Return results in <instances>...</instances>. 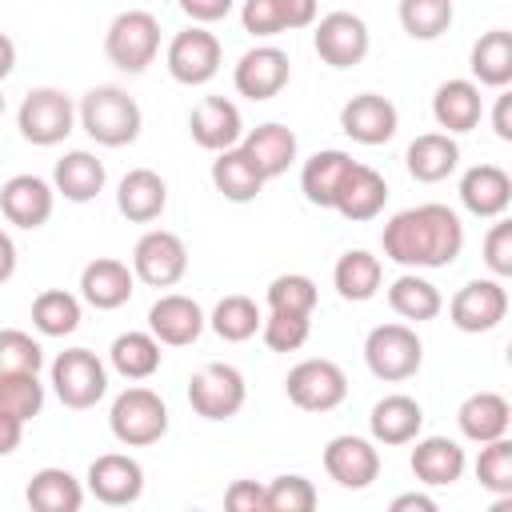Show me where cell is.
Returning a JSON list of instances; mask_svg holds the SVG:
<instances>
[{
  "instance_id": "cell-1",
  "label": "cell",
  "mask_w": 512,
  "mask_h": 512,
  "mask_svg": "<svg viewBox=\"0 0 512 512\" xmlns=\"http://www.w3.org/2000/svg\"><path fill=\"white\" fill-rule=\"evenodd\" d=\"M380 244L400 268H448L464 252V224L448 204H416L384 224Z\"/></svg>"
},
{
  "instance_id": "cell-2",
  "label": "cell",
  "mask_w": 512,
  "mask_h": 512,
  "mask_svg": "<svg viewBox=\"0 0 512 512\" xmlns=\"http://www.w3.org/2000/svg\"><path fill=\"white\" fill-rule=\"evenodd\" d=\"M76 120L80 128L100 144V148H124L140 136L144 128V116H140V104L116 88V84H96L80 96L76 104Z\"/></svg>"
},
{
  "instance_id": "cell-3",
  "label": "cell",
  "mask_w": 512,
  "mask_h": 512,
  "mask_svg": "<svg viewBox=\"0 0 512 512\" xmlns=\"http://www.w3.org/2000/svg\"><path fill=\"white\" fill-rule=\"evenodd\" d=\"M108 428L124 448H148L160 444L168 432V404L160 392L132 384L124 388L108 408Z\"/></svg>"
},
{
  "instance_id": "cell-4",
  "label": "cell",
  "mask_w": 512,
  "mask_h": 512,
  "mask_svg": "<svg viewBox=\"0 0 512 512\" xmlns=\"http://www.w3.org/2000/svg\"><path fill=\"white\" fill-rule=\"evenodd\" d=\"M104 56H108L112 68H120L128 76H140L160 56V20L144 8L120 12L104 32Z\"/></svg>"
},
{
  "instance_id": "cell-5",
  "label": "cell",
  "mask_w": 512,
  "mask_h": 512,
  "mask_svg": "<svg viewBox=\"0 0 512 512\" xmlns=\"http://www.w3.org/2000/svg\"><path fill=\"white\" fill-rule=\"evenodd\" d=\"M364 364L376 380L400 384L412 380L424 364V344L412 324H376L364 336Z\"/></svg>"
},
{
  "instance_id": "cell-6",
  "label": "cell",
  "mask_w": 512,
  "mask_h": 512,
  "mask_svg": "<svg viewBox=\"0 0 512 512\" xmlns=\"http://www.w3.org/2000/svg\"><path fill=\"white\" fill-rule=\"evenodd\" d=\"M16 128L28 144L36 148H56L60 140H68V132L76 128V104L68 92L44 84V88H32L20 108H16Z\"/></svg>"
},
{
  "instance_id": "cell-7",
  "label": "cell",
  "mask_w": 512,
  "mask_h": 512,
  "mask_svg": "<svg viewBox=\"0 0 512 512\" xmlns=\"http://www.w3.org/2000/svg\"><path fill=\"white\" fill-rule=\"evenodd\" d=\"M52 392L64 408H96L108 392V368L92 348H64L52 360Z\"/></svg>"
},
{
  "instance_id": "cell-8",
  "label": "cell",
  "mask_w": 512,
  "mask_h": 512,
  "mask_svg": "<svg viewBox=\"0 0 512 512\" xmlns=\"http://www.w3.org/2000/svg\"><path fill=\"white\" fill-rule=\"evenodd\" d=\"M284 392L304 412H332L348 396V376H344V368L336 360L312 356V360H300L296 368H288Z\"/></svg>"
},
{
  "instance_id": "cell-9",
  "label": "cell",
  "mask_w": 512,
  "mask_h": 512,
  "mask_svg": "<svg viewBox=\"0 0 512 512\" xmlns=\"http://www.w3.org/2000/svg\"><path fill=\"white\" fill-rule=\"evenodd\" d=\"M248 400L244 372L232 364H204L188 380V404L204 420H232Z\"/></svg>"
},
{
  "instance_id": "cell-10",
  "label": "cell",
  "mask_w": 512,
  "mask_h": 512,
  "mask_svg": "<svg viewBox=\"0 0 512 512\" xmlns=\"http://www.w3.org/2000/svg\"><path fill=\"white\" fill-rule=\"evenodd\" d=\"M220 40L204 28V24H192L184 32H176L168 40V52H164V64H168V76L184 88H200L208 84L216 72H220Z\"/></svg>"
},
{
  "instance_id": "cell-11",
  "label": "cell",
  "mask_w": 512,
  "mask_h": 512,
  "mask_svg": "<svg viewBox=\"0 0 512 512\" xmlns=\"http://www.w3.org/2000/svg\"><path fill=\"white\" fill-rule=\"evenodd\" d=\"M132 272L148 288H172L188 272V244L168 228H148L132 248Z\"/></svg>"
},
{
  "instance_id": "cell-12",
  "label": "cell",
  "mask_w": 512,
  "mask_h": 512,
  "mask_svg": "<svg viewBox=\"0 0 512 512\" xmlns=\"http://www.w3.org/2000/svg\"><path fill=\"white\" fill-rule=\"evenodd\" d=\"M508 316V288L504 280L496 276H480V280H468L452 300H448V320L468 332V336H480V332H492L500 328Z\"/></svg>"
},
{
  "instance_id": "cell-13",
  "label": "cell",
  "mask_w": 512,
  "mask_h": 512,
  "mask_svg": "<svg viewBox=\"0 0 512 512\" xmlns=\"http://www.w3.org/2000/svg\"><path fill=\"white\" fill-rule=\"evenodd\" d=\"M312 48L328 68H352L368 56L372 36H368V24L356 12H328V16L316 20Z\"/></svg>"
},
{
  "instance_id": "cell-14",
  "label": "cell",
  "mask_w": 512,
  "mask_h": 512,
  "mask_svg": "<svg viewBox=\"0 0 512 512\" xmlns=\"http://www.w3.org/2000/svg\"><path fill=\"white\" fill-rule=\"evenodd\" d=\"M288 80H292V60H288V52L276 48V44H256V48H248V52L236 60V68H232V84H236V92L248 96V100H272V96H280V92L288 88Z\"/></svg>"
},
{
  "instance_id": "cell-15",
  "label": "cell",
  "mask_w": 512,
  "mask_h": 512,
  "mask_svg": "<svg viewBox=\"0 0 512 512\" xmlns=\"http://www.w3.org/2000/svg\"><path fill=\"white\" fill-rule=\"evenodd\" d=\"M324 472H328V480H336L348 492L368 488L380 476V448H376V440L352 436V432L332 436L324 444Z\"/></svg>"
},
{
  "instance_id": "cell-16",
  "label": "cell",
  "mask_w": 512,
  "mask_h": 512,
  "mask_svg": "<svg viewBox=\"0 0 512 512\" xmlns=\"http://www.w3.org/2000/svg\"><path fill=\"white\" fill-rule=\"evenodd\" d=\"M88 492L108 508H128L144 496V468L128 452H104L88 464Z\"/></svg>"
},
{
  "instance_id": "cell-17",
  "label": "cell",
  "mask_w": 512,
  "mask_h": 512,
  "mask_svg": "<svg viewBox=\"0 0 512 512\" xmlns=\"http://www.w3.org/2000/svg\"><path fill=\"white\" fill-rule=\"evenodd\" d=\"M52 208H56V188L44 176L16 172L0 188V212H4V220L16 224V228H24V232L44 228L52 220Z\"/></svg>"
},
{
  "instance_id": "cell-18",
  "label": "cell",
  "mask_w": 512,
  "mask_h": 512,
  "mask_svg": "<svg viewBox=\"0 0 512 512\" xmlns=\"http://www.w3.org/2000/svg\"><path fill=\"white\" fill-rule=\"evenodd\" d=\"M340 128L348 140L364 144V148H376V144H388L400 128V112L388 96L380 92H360L352 96L344 108H340Z\"/></svg>"
},
{
  "instance_id": "cell-19",
  "label": "cell",
  "mask_w": 512,
  "mask_h": 512,
  "mask_svg": "<svg viewBox=\"0 0 512 512\" xmlns=\"http://www.w3.org/2000/svg\"><path fill=\"white\" fill-rule=\"evenodd\" d=\"M208 328V316L204 308L184 296V292H164L152 308H148V332L168 344V348H188L200 340V332Z\"/></svg>"
},
{
  "instance_id": "cell-20",
  "label": "cell",
  "mask_w": 512,
  "mask_h": 512,
  "mask_svg": "<svg viewBox=\"0 0 512 512\" xmlns=\"http://www.w3.org/2000/svg\"><path fill=\"white\" fill-rule=\"evenodd\" d=\"M132 292H136V272L116 256H96L80 272V300L92 304L96 312L124 308L132 300Z\"/></svg>"
},
{
  "instance_id": "cell-21",
  "label": "cell",
  "mask_w": 512,
  "mask_h": 512,
  "mask_svg": "<svg viewBox=\"0 0 512 512\" xmlns=\"http://www.w3.org/2000/svg\"><path fill=\"white\" fill-rule=\"evenodd\" d=\"M240 24L256 40H268L280 32H300V28L316 24V0H244Z\"/></svg>"
},
{
  "instance_id": "cell-22",
  "label": "cell",
  "mask_w": 512,
  "mask_h": 512,
  "mask_svg": "<svg viewBox=\"0 0 512 512\" xmlns=\"http://www.w3.org/2000/svg\"><path fill=\"white\" fill-rule=\"evenodd\" d=\"M188 132L204 152H224L232 144H240L244 136V116L228 96H204L192 116H188Z\"/></svg>"
},
{
  "instance_id": "cell-23",
  "label": "cell",
  "mask_w": 512,
  "mask_h": 512,
  "mask_svg": "<svg viewBox=\"0 0 512 512\" xmlns=\"http://www.w3.org/2000/svg\"><path fill=\"white\" fill-rule=\"evenodd\" d=\"M460 204L480 220L504 216L512 204V176L500 164H472L460 176Z\"/></svg>"
},
{
  "instance_id": "cell-24",
  "label": "cell",
  "mask_w": 512,
  "mask_h": 512,
  "mask_svg": "<svg viewBox=\"0 0 512 512\" xmlns=\"http://www.w3.org/2000/svg\"><path fill=\"white\" fill-rule=\"evenodd\" d=\"M384 204H388V180H384L372 164H360V160H356L352 172L344 176V184H340L332 208H336L344 220L364 224V220H376V216L384 212Z\"/></svg>"
},
{
  "instance_id": "cell-25",
  "label": "cell",
  "mask_w": 512,
  "mask_h": 512,
  "mask_svg": "<svg viewBox=\"0 0 512 512\" xmlns=\"http://www.w3.org/2000/svg\"><path fill=\"white\" fill-rule=\"evenodd\" d=\"M424 428V408L420 400L404 396V392H392L384 400L372 404V416H368V432L376 444L384 448H400V444H412Z\"/></svg>"
},
{
  "instance_id": "cell-26",
  "label": "cell",
  "mask_w": 512,
  "mask_h": 512,
  "mask_svg": "<svg viewBox=\"0 0 512 512\" xmlns=\"http://www.w3.org/2000/svg\"><path fill=\"white\" fill-rule=\"evenodd\" d=\"M484 116V96H480V84L476 80H444L432 96V120L448 132V136H460V132H472Z\"/></svg>"
},
{
  "instance_id": "cell-27",
  "label": "cell",
  "mask_w": 512,
  "mask_h": 512,
  "mask_svg": "<svg viewBox=\"0 0 512 512\" xmlns=\"http://www.w3.org/2000/svg\"><path fill=\"white\" fill-rule=\"evenodd\" d=\"M240 148L256 160V168L264 172V180H276V176H284V172L296 164L300 140H296V132H292L288 124L268 120V124L248 128V132L240 136Z\"/></svg>"
},
{
  "instance_id": "cell-28",
  "label": "cell",
  "mask_w": 512,
  "mask_h": 512,
  "mask_svg": "<svg viewBox=\"0 0 512 512\" xmlns=\"http://www.w3.org/2000/svg\"><path fill=\"white\" fill-rule=\"evenodd\" d=\"M116 208H120V216L132 220V224H152V220H160V212L168 208V184H164V176L152 172V168H132V172H124L120 184H116Z\"/></svg>"
},
{
  "instance_id": "cell-29",
  "label": "cell",
  "mask_w": 512,
  "mask_h": 512,
  "mask_svg": "<svg viewBox=\"0 0 512 512\" xmlns=\"http://www.w3.org/2000/svg\"><path fill=\"white\" fill-rule=\"evenodd\" d=\"M412 476L428 488H448L464 476L468 468V456L456 440L448 436H416V448H412Z\"/></svg>"
},
{
  "instance_id": "cell-30",
  "label": "cell",
  "mask_w": 512,
  "mask_h": 512,
  "mask_svg": "<svg viewBox=\"0 0 512 512\" xmlns=\"http://www.w3.org/2000/svg\"><path fill=\"white\" fill-rule=\"evenodd\" d=\"M404 168L420 184L448 180L460 168V144H456V136H448V132H424V136H416L408 144V152H404Z\"/></svg>"
},
{
  "instance_id": "cell-31",
  "label": "cell",
  "mask_w": 512,
  "mask_h": 512,
  "mask_svg": "<svg viewBox=\"0 0 512 512\" xmlns=\"http://www.w3.org/2000/svg\"><path fill=\"white\" fill-rule=\"evenodd\" d=\"M104 180H108L104 160H96V156L84 152V148L64 152V156L56 160V168H52V188H56V196H64L68 204H88V200H96V196L104 192Z\"/></svg>"
},
{
  "instance_id": "cell-32",
  "label": "cell",
  "mask_w": 512,
  "mask_h": 512,
  "mask_svg": "<svg viewBox=\"0 0 512 512\" xmlns=\"http://www.w3.org/2000/svg\"><path fill=\"white\" fill-rule=\"evenodd\" d=\"M212 184H216V192L228 200V204H252L260 192H264V172L256 168V160L240 148V144H232V148H224V152H216V160H212Z\"/></svg>"
},
{
  "instance_id": "cell-33",
  "label": "cell",
  "mask_w": 512,
  "mask_h": 512,
  "mask_svg": "<svg viewBox=\"0 0 512 512\" xmlns=\"http://www.w3.org/2000/svg\"><path fill=\"white\" fill-rule=\"evenodd\" d=\"M456 424H460L464 440H472V444L500 440L512 428V404L500 392H472L456 408Z\"/></svg>"
},
{
  "instance_id": "cell-34",
  "label": "cell",
  "mask_w": 512,
  "mask_h": 512,
  "mask_svg": "<svg viewBox=\"0 0 512 512\" xmlns=\"http://www.w3.org/2000/svg\"><path fill=\"white\" fill-rule=\"evenodd\" d=\"M352 164L356 160L348 152H340V148H324V152L308 156L304 168H300V192H304V200L312 208H332V200H336L344 176L352 172Z\"/></svg>"
},
{
  "instance_id": "cell-35",
  "label": "cell",
  "mask_w": 512,
  "mask_h": 512,
  "mask_svg": "<svg viewBox=\"0 0 512 512\" xmlns=\"http://www.w3.org/2000/svg\"><path fill=\"white\" fill-rule=\"evenodd\" d=\"M24 500H28L32 512H80V504H84V484H80L68 468L48 464V468L32 472V480H28V488H24Z\"/></svg>"
},
{
  "instance_id": "cell-36",
  "label": "cell",
  "mask_w": 512,
  "mask_h": 512,
  "mask_svg": "<svg viewBox=\"0 0 512 512\" xmlns=\"http://www.w3.org/2000/svg\"><path fill=\"white\" fill-rule=\"evenodd\" d=\"M332 284L340 292V300H352V304H364L380 292L384 284V264L380 256H372L368 248H348L340 252L336 268H332Z\"/></svg>"
},
{
  "instance_id": "cell-37",
  "label": "cell",
  "mask_w": 512,
  "mask_h": 512,
  "mask_svg": "<svg viewBox=\"0 0 512 512\" xmlns=\"http://www.w3.org/2000/svg\"><path fill=\"white\" fill-rule=\"evenodd\" d=\"M388 308L400 316V320H412V324H424V320H436L440 308H444V296L440 288L420 276V272H400L392 284H388Z\"/></svg>"
},
{
  "instance_id": "cell-38",
  "label": "cell",
  "mask_w": 512,
  "mask_h": 512,
  "mask_svg": "<svg viewBox=\"0 0 512 512\" xmlns=\"http://www.w3.org/2000/svg\"><path fill=\"white\" fill-rule=\"evenodd\" d=\"M468 68L472 80L484 88H508L512 84V32L508 28H492L484 32L472 52H468Z\"/></svg>"
},
{
  "instance_id": "cell-39",
  "label": "cell",
  "mask_w": 512,
  "mask_h": 512,
  "mask_svg": "<svg viewBox=\"0 0 512 512\" xmlns=\"http://www.w3.org/2000/svg\"><path fill=\"white\" fill-rule=\"evenodd\" d=\"M160 340L152 332H120L108 348V360L112 368L124 376V380H148L160 372Z\"/></svg>"
},
{
  "instance_id": "cell-40",
  "label": "cell",
  "mask_w": 512,
  "mask_h": 512,
  "mask_svg": "<svg viewBox=\"0 0 512 512\" xmlns=\"http://www.w3.org/2000/svg\"><path fill=\"white\" fill-rule=\"evenodd\" d=\"M260 320H264L260 304H256L252 296H244V292H232V296H224V300L212 308L208 328H212L224 344H244V340H252V336L260 332Z\"/></svg>"
},
{
  "instance_id": "cell-41",
  "label": "cell",
  "mask_w": 512,
  "mask_h": 512,
  "mask_svg": "<svg viewBox=\"0 0 512 512\" xmlns=\"http://www.w3.org/2000/svg\"><path fill=\"white\" fill-rule=\"evenodd\" d=\"M80 316H84V308H80V296H72V292H64V288H44L36 300H32V328L40 332V336H72L76 328H80Z\"/></svg>"
},
{
  "instance_id": "cell-42",
  "label": "cell",
  "mask_w": 512,
  "mask_h": 512,
  "mask_svg": "<svg viewBox=\"0 0 512 512\" xmlns=\"http://www.w3.org/2000/svg\"><path fill=\"white\" fill-rule=\"evenodd\" d=\"M396 16L412 40H440L452 28L456 8H452V0H400Z\"/></svg>"
},
{
  "instance_id": "cell-43",
  "label": "cell",
  "mask_w": 512,
  "mask_h": 512,
  "mask_svg": "<svg viewBox=\"0 0 512 512\" xmlns=\"http://www.w3.org/2000/svg\"><path fill=\"white\" fill-rule=\"evenodd\" d=\"M44 384H40V372H12V376H0V412L16 416V420H36L44 412Z\"/></svg>"
},
{
  "instance_id": "cell-44",
  "label": "cell",
  "mask_w": 512,
  "mask_h": 512,
  "mask_svg": "<svg viewBox=\"0 0 512 512\" xmlns=\"http://www.w3.org/2000/svg\"><path fill=\"white\" fill-rule=\"evenodd\" d=\"M264 300H268V312H300V316H312L320 292H316V280L312 276H304V272H280L268 284Z\"/></svg>"
},
{
  "instance_id": "cell-45",
  "label": "cell",
  "mask_w": 512,
  "mask_h": 512,
  "mask_svg": "<svg viewBox=\"0 0 512 512\" xmlns=\"http://www.w3.org/2000/svg\"><path fill=\"white\" fill-rule=\"evenodd\" d=\"M316 500V484L300 472H284L264 484V512H312Z\"/></svg>"
},
{
  "instance_id": "cell-46",
  "label": "cell",
  "mask_w": 512,
  "mask_h": 512,
  "mask_svg": "<svg viewBox=\"0 0 512 512\" xmlns=\"http://www.w3.org/2000/svg\"><path fill=\"white\" fill-rule=\"evenodd\" d=\"M476 480H480V488H488L492 496H512V440H508V436L480 444Z\"/></svg>"
},
{
  "instance_id": "cell-47",
  "label": "cell",
  "mask_w": 512,
  "mask_h": 512,
  "mask_svg": "<svg viewBox=\"0 0 512 512\" xmlns=\"http://www.w3.org/2000/svg\"><path fill=\"white\" fill-rule=\"evenodd\" d=\"M312 336V316H300V312H268L260 320V340L272 348V352H296L304 348Z\"/></svg>"
},
{
  "instance_id": "cell-48",
  "label": "cell",
  "mask_w": 512,
  "mask_h": 512,
  "mask_svg": "<svg viewBox=\"0 0 512 512\" xmlns=\"http://www.w3.org/2000/svg\"><path fill=\"white\" fill-rule=\"evenodd\" d=\"M40 368H44L40 340H32V332H20V328H0V376L40 372Z\"/></svg>"
},
{
  "instance_id": "cell-49",
  "label": "cell",
  "mask_w": 512,
  "mask_h": 512,
  "mask_svg": "<svg viewBox=\"0 0 512 512\" xmlns=\"http://www.w3.org/2000/svg\"><path fill=\"white\" fill-rule=\"evenodd\" d=\"M484 264L496 280L512 276V224L504 216H496V224L484 236Z\"/></svg>"
},
{
  "instance_id": "cell-50",
  "label": "cell",
  "mask_w": 512,
  "mask_h": 512,
  "mask_svg": "<svg viewBox=\"0 0 512 512\" xmlns=\"http://www.w3.org/2000/svg\"><path fill=\"white\" fill-rule=\"evenodd\" d=\"M228 512H264V484L256 480H232L224 492Z\"/></svg>"
},
{
  "instance_id": "cell-51",
  "label": "cell",
  "mask_w": 512,
  "mask_h": 512,
  "mask_svg": "<svg viewBox=\"0 0 512 512\" xmlns=\"http://www.w3.org/2000/svg\"><path fill=\"white\" fill-rule=\"evenodd\" d=\"M176 4L192 24H216V20H224L232 12L236 0H176Z\"/></svg>"
},
{
  "instance_id": "cell-52",
  "label": "cell",
  "mask_w": 512,
  "mask_h": 512,
  "mask_svg": "<svg viewBox=\"0 0 512 512\" xmlns=\"http://www.w3.org/2000/svg\"><path fill=\"white\" fill-rule=\"evenodd\" d=\"M492 132H496L504 144L512 140V92H504V88H500L496 108H492Z\"/></svg>"
},
{
  "instance_id": "cell-53",
  "label": "cell",
  "mask_w": 512,
  "mask_h": 512,
  "mask_svg": "<svg viewBox=\"0 0 512 512\" xmlns=\"http://www.w3.org/2000/svg\"><path fill=\"white\" fill-rule=\"evenodd\" d=\"M20 440H24V420L0 412V456H12L20 448Z\"/></svg>"
},
{
  "instance_id": "cell-54",
  "label": "cell",
  "mask_w": 512,
  "mask_h": 512,
  "mask_svg": "<svg viewBox=\"0 0 512 512\" xmlns=\"http://www.w3.org/2000/svg\"><path fill=\"white\" fill-rule=\"evenodd\" d=\"M392 512H436V500L424 492H404L392 500Z\"/></svg>"
},
{
  "instance_id": "cell-55",
  "label": "cell",
  "mask_w": 512,
  "mask_h": 512,
  "mask_svg": "<svg viewBox=\"0 0 512 512\" xmlns=\"http://www.w3.org/2000/svg\"><path fill=\"white\" fill-rule=\"evenodd\" d=\"M16 276V244H12V236L0 228V284H8Z\"/></svg>"
},
{
  "instance_id": "cell-56",
  "label": "cell",
  "mask_w": 512,
  "mask_h": 512,
  "mask_svg": "<svg viewBox=\"0 0 512 512\" xmlns=\"http://www.w3.org/2000/svg\"><path fill=\"white\" fill-rule=\"evenodd\" d=\"M12 68H16V40L8 32H0V80L12 76Z\"/></svg>"
},
{
  "instance_id": "cell-57",
  "label": "cell",
  "mask_w": 512,
  "mask_h": 512,
  "mask_svg": "<svg viewBox=\"0 0 512 512\" xmlns=\"http://www.w3.org/2000/svg\"><path fill=\"white\" fill-rule=\"evenodd\" d=\"M0 116H4V96H0Z\"/></svg>"
}]
</instances>
